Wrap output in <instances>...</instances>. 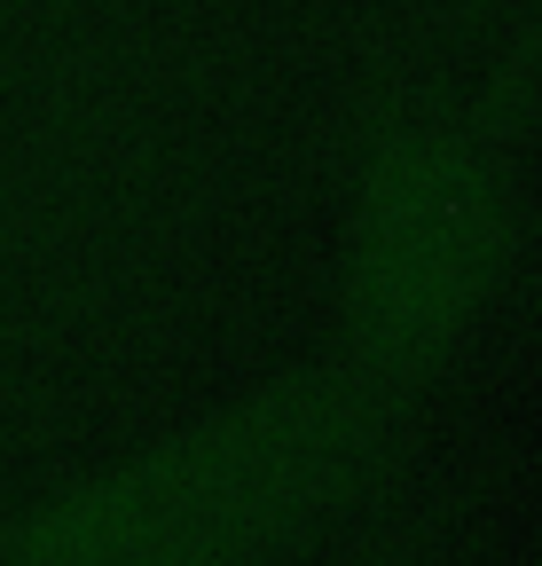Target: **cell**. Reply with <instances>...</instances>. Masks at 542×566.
<instances>
[{
  "label": "cell",
  "instance_id": "6da1fadb",
  "mask_svg": "<svg viewBox=\"0 0 542 566\" xmlns=\"http://www.w3.org/2000/svg\"><path fill=\"white\" fill-rule=\"evenodd\" d=\"M480 237H471V189L448 174V158H425L393 174L385 189V237H378V283L393 300H440L471 268Z\"/></svg>",
  "mask_w": 542,
  "mask_h": 566
}]
</instances>
